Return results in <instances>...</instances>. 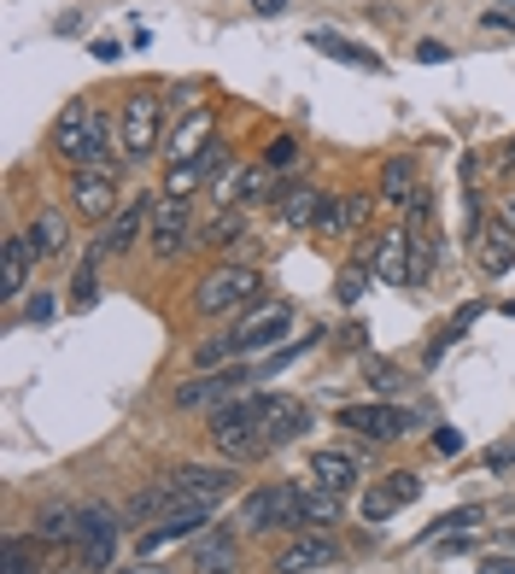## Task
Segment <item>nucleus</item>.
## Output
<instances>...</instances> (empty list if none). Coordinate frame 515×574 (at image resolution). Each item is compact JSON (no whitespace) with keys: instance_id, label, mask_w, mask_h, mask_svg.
<instances>
[{"instance_id":"obj_48","label":"nucleus","mask_w":515,"mask_h":574,"mask_svg":"<svg viewBox=\"0 0 515 574\" xmlns=\"http://www.w3.org/2000/svg\"><path fill=\"white\" fill-rule=\"evenodd\" d=\"M340 346L364 352V346H369V329H364V323H346V329H340Z\"/></svg>"},{"instance_id":"obj_9","label":"nucleus","mask_w":515,"mask_h":574,"mask_svg":"<svg viewBox=\"0 0 515 574\" xmlns=\"http://www.w3.org/2000/svg\"><path fill=\"white\" fill-rule=\"evenodd\" d=\"M187 234H194V211H187V199L182 194L152 199V229H147L152 252H159V259H176V252L187 246Z\"/></svg>"},{"instance_id":"obj_26","label":"nucleus","mask_w":515,"mask_h":574,"mask_svg":"<svg viewBox=\"0 0 515 574\" xmlns=\"http://www.w3.org/2000/svg\"><path fill=\"white\" fill-rule=\"evenodd\" d=\"M282 521V486H258V493L240 504V528L247 533H276Z\"/></svg>"},{"instance_id":"obj_1","label":"nucleus","mask_w":515,"mask_h":574,"mask_svg":"<svg viewBox=\"0 0 515 574\" xmlns=\"http://www.w3.org/2000/svg\"><path fill=\"white\" fill-rule=\"evenodd\" d=\"M211 446L222 451L229 463H247V458H264V393H240L229 404L211 411Z\"/></svg>"},{"instance_id":"obj_12","label":"nucleus","mask_w":515,"mask_h":574,"mask_svg":"<svg viewBox=\"0 0 515 574\" xmlns=\"http://www.w3.org/2000/svg\"><path fill=\"white\" fill-rule=\"evenodd\" d=\"M71 206L82 217H94V223H106L117 211V171H71Z\"/></svg>"},{"instance_id":"obj_55","label":"nucleus","mask_w":515,"mask_h":574,"mask_svg":"<svg viewBox=\"0 0 515 574\" xmlns=\"http://www.w3.org/2000/svg\"><path fill=\"white\" fill-rule=\"evenodd\" d=\"M504 217H510V223H515V194H510V211H504Z\"/></svg>"},{"instance_id":"obj_30","label":"nucleus","mask_w":515,"mask_h":574,"mask_svg":"<svg viewBox=\"0 0 515 574\" xmlns=\"http://www.w3.org/2000/svg\"><path fill=\"white\" fill-rule=\"evenodd\" d=\"M311 47H317V54H329V59H340V65H364V71H381V59H375L369 47L334 36V30H311Z\"/></svg>"},{"instance_id":"obj_5","label":"nucleus","mask_w":515,"mask_h":574,"mask_svg":"<svg viewBox=\"0 0 515 574\" xmlns=\"http://www.w3.org/2000/svg\"><path fill=\"white\" fill-rule=\"evenodd\" d=\"M117 533H124V516L106 510V504H89L77 521V563L100 574V569H112V556H117Z\"/></svg>"},{"instance_id":"obj_15","label":"nucleus","mask_w":515,"mask_h":574,"mask_svg":"<svg viewBox=\"0 0 515 574\" xmlns=\"http://www.w3.org/2000/svg\"><path fill=\"white\" fill-rule=\"evenodd\" d=\"M305 422H311V411L294 399V393H264V446H294L305 434Z\"/></svg>"},{"instance_id":"obj_47","label":"nucleus","mask_w":515,"mask_h":574,"mask_svg":"<svg viewBox=\"0 0 515 574\" xmlns=\"http://www.w3.org/2000/svg\"><path fill=\"white\" fill-rule=\"evenodd\" d=\"M59 306H54V299H47V294H36V299H30V306H24V317H30V323H47V317H54Z\"/></svg>"},{"instance_id":"obj_27","label":"nucleus","mask_w":515,"mask_h":574,"mask_svg":"<svg viewBox=\"0 0 515 574\" xmlns=\"http://www.w3.org/2000/svg\"><path fill=\"white\" fill-rule=\"evenodd\" d=\"M24 234H30V252H36V259H59L65 241H71V229H65V217H59V211H36Z\"/></svg>"},{"instance_id":"obj_14","label":"nucleus","mask_w":515,"mask_h":574,"mask_svg":"<svg viewBox=\"0 0 515 574\" xmlns=\"http://www.w3.org/2000/svg\"><path fill=\"white\" fill-rule=\"evenodd\" d=\"M474 264H480V276H510V264H515V223H510V217L480 223V234H474Z\"/></svg>"},{"instance_id":"obj_41","label":"nucleus","mask_w":515,"mask_h":574,"mask_svg":"<svg viewBox=\"0 0 515 574\" xmlns=\"http://www.w3.org/2000/svg\"><path fill=\"white\" fill-rule=\"evenodd\" d=\"M317 341H322V329H317V334H305V341H294V346H287V352H276V358H270V376H276V369H287V364L299 358V352H311Z\"/></svg>"},{"instance_id":"obj_31","label":"nucleus","mask_w":515,"mask_h":574,"mask_svg":"<svg viewBox=\"0 0 515 574\" xmlns=\"http://www.w3.org/2000/svg\"><path fill=\"white\" fill-rule=\"evenodd\" d=\"M369 282H381V276H375V264H369V246H364V252H357V259H352L346 269H340V282H334V299H340V306H357V299L369 294Z\"/></svg>"},{"instance_id":"obj_35","label":"nucleus","mask_w":515,"mask_h":574,"mask_svg":"<svg viewBox=\"0 0 515 574\" xmlns=\"http://www.w3.org/2000/svg\"><path fill=\"white\" fill-rule=\"evenodd\" d=\"M357 510H364V521H387L392 510H404V498H399V493H392V486L381 481V486H369V493L357 498Z\"/></svg>"},{"instance_id":"obj_16","label":"nucleus","mask_w":515,"mask_h":574,"mask_svg":"<svg viewBox=\"0 0 515 574\" xmlns=\"http://www.w3.org/2000/svg\"><path fill=\"white\" fill-rule=\"evenodd\" d=\"M211 129H217V117H211V106H194V112H182V124L170 129V164H187V159H199L205 147H211Z\"/></svg>"},{"instance_id":"obj_54","label":"nucleus","mask_w":515,"mask_h":574,"mask_svg":"<svg viewBox=\"0 0 515 574\" xmlns=\"http://www.w3.org/2000/svg\"><path fill=\"white\" fill-rule=\"evenodd\" d=\"M124 574H170V569H159V563L147 556V563H135V569H124Z\"/></svg>"},{"instance_id":"obj_33","label":"nucleus","mask_w":515,"mask_h":574,"mask_svg":"<svg viewBox=\"0 0 515 574\" xmlns=\"http://www.w3.org/2000/svg\"><path fill=\"white\" fill-rule=\"evenodd\" d=\"M240 234H247V217H240V211H217L211 223L199 229V246H234Z\"/></svg>"},{"instance_id":"obj_28","label":"nucleus","mask_w":515,"mask_h":574,"mask_svg":"<svg viewBox=\"0 0 515 574\" xmlns=\"http://www.w3.org/2000/svg\"><path fill=\"white\" fill-rule=\"evenodd\" d=\"M211 171H217V141L205 147L199 159H187V164H170V176H164V194H182V199H187V194H194V188H199V182L211 176Z\"/></svg>"},{"instance_id":"obj_25","label":"nucleus","mask_w":515,"mask_h":574,"mask_svg":"<svg viewBox=\"0 0 515 574\" xmlns=\"http://www.w3.org/2000/svg\"><path fill=\"white\" fill-rule=\"evenodd\" d=\"M340 516V493L329 486H299V533H329V521Z\"/></svg>"},{"instance_id":"obj_21","label":"nucleus","mask_w":515,"mask_h":574,"mask_svg":"<svg viewBox=\"0 0 515 574\" xmlns=\"http://www.w3.org/2000/svg\"><path fill=\"white\" fill-rule=\"evenodd\" d=\"M30 264H36V252H30V234H12L7 246H0V299H19L30 287Z\"/></svg>"},{"instance_id":"obj_10","label":"nucleus","mask_w":515,"mask_h":574,"mask_svg":"<svg viewBox=\"0 0 515 574\" xmlns=\"http://www.w3.org/2000/svg\"><path fill=\"white\" fill-rule=\"evenodd\" d=\"M211 510H217V504H187L182 498L164 521H152V528L141 533V551L152 556V551H164V546H182V539H199L205 521H211Z\"/></svg>"},{"instance_id":"obj_8","label":"nucleus","mask_w":515,"mask_h":574,"mask_svg":"<svg viewBox=\"0 0 515 574\" xmlns=\"http://www.w3.org/2000/svg\"><path fill=\"white\" fill-rule=\"evenodd\" d=\"M117 147L129 159L159 153V94H129L124 112H117Z\"/></svg>"},{"instance_id":"obj_34","label":"nucleus","mask_w":515,"mask_h":574,"mask_svg":"<svg viewBox=\"0 0 515 574\" xmlns=\"http://www.w3.org/2000/svg\"><path fill=\"white\" fill-rule=\"evenodd\" d=\"M317 234H322V241H340V234H352V223H346V194H322Z\"/></svg>"},{"instance_id":"obj_23","label":"nucleus","mask_w":515,"mask_h":574,"mask_svg":"<svg viewBox=\"0 0 515 574\" xmlns=\"http://www.w3.org/2000/svg\"><path fill=\"white\" fill-rule=\"evenodd\" d=\"M317 211H322V188H311V182H294L276 199V217L287 229H317Z\"/></svg>"},{"instance_id":"obj_53","label":"nucleus","mask_w":515,"mask_h":574,"mask_svg":"<svg viewBox=\"0 0 515 574\" xmlns=\"http://www.w3.org/2000/svg\"><path fill=\"white\" fill-rule=\"evenodd\" d=\"M497 164H504V171H515V141H504V147H497Z\"/></svg>"},{"instance_id":"obj_7","label":"nucleus","mask_w":515,"mask_h":574,"mask_svg":"<svg viewBox=\"0 0 515 574\" xmlns=\"http://www.w3.org/2000/svg\"><path fill=\"white\" fill-rule=\"evenodd\" d=\"M340 428H352L357 440H369V446H387V440H399V434H416V416L399 411V404H346Z\"/></svg>"},{"instance_id":"obj_20","label":"nucleus","mask_w":515,"mask_h":574,"mask_svg":"<svg viewBox=\"0 0 515 574\" xmlns=\"http://www.w3.org/2000/svg\"><path fill=\"white\" fill-rule=\"evenodd\" d=\"M89 117H94L89 100H71V106H65V112L54 117V153H59L65 164H77L82 141H89Z\"/></svg>"},{"instance_id":"obj_11","label":"nucleus","mask_w":515,"mask_h":574,"mask_svg":"<svg viewBox=\"0 0 515 574\" xmlns=\"http://www.w3.org/2000/svg\"><path fill=\"white\" fill-rule=\"evenodd\" d=\"M170 481L187 504H222L234 493V463H182Z\"/></svg>"},{"instance_id":"obj_19","label":"nucleus","mask_w":515,"mask_h":574,"mask_svg":"<svg viewBox=\"0 0 515 574\" xmlns=\"http://www.w3.org/2000/svg\"><path fill=\"white\" fill-rule=\"evenodd\" d=\"M369 264H375V276H381L387 287H410V234H381V241L369 246Z\"/></svg>"},{"instance_id":"obj_56","label":"nucleus","mask_w":515,"mask_h":574,"mask_svg":"<svg viewBox=\"0 0 515 574\" xmlns=\"http://www.w3.org/2000/svg\"><path fill=\"white\" fill-rule=\"evenodd\" d=\"M497 7H510V12H515V0H497Z\"/></svg>"},{"instance_id":"obj_52","label":"nucleus","mask_w":515,"mask_h":574,"mask_svg":"<svg viewBox=\"0 0 515 574\" xmlns=\"http://www.w3.org/2000/svg\"><path fill=\"white\" fill-rule=\"evenodd\" d=\"M252 12H264V19H276V12H287V0H252Z\"/></svg>"},{"instance_id":"obj_24","label":"nucleus","mask_w":515,"mask_h":574,"mask_svg":"<svg viewBox=\"0 0 515 574\" xmlns=\"http://www.w3.org/2000/svg\"><path fill=\"white\" fill-rule=\"evenodd\" d=\"M77 521H82V510H71V504H47L30 533H36V546H42V551H54V546H77Z\"/></svg>"},{"instance_id":"obj_46","label":"nucleus","mask_w":515,"mask_h":574,"mask_svg":"<svg viewBox=\"0 0 515 574\" xmlns=\"http://www.w3.org/2000/svg\"><path fill=\"white\" fill-rule=\"evenodd\" d=\"M416 59L422 65H445V59H451V47H445V42H416Z\"/></svg>"},{"instance_id":"obj_2","label":"nucleus","mask_w":515,"mask_h":574,"mask_svg":"<svg viewBox=\"0 0 515 574\" xmlns=\"http://www.w3.org/2000/svg\"><path fill=\"white\" fill-rule=\"evenodd\" d=\"M258 287H264V276H258L252 264H217L211 276L194 287V311H199V317L252 311V306H258Z\"/></svg>"},{"instance_id":"obj_32","label":"nucleus","mask_w":515,"mask_h":574,"mask_svg":"<svg viewBox=\"0 0 515 574\" xmlns=\"http://www.w3.org/2000/svg\"><path fill=\"white\" fill-rule=\"evenodd\" d=\"M480 521H487V510H480V504H469V510H451V516H439L434 528H422L416 539L422 546H439V539H457V533H474Z\"/></svg>"},{"instance_id":"obj_29","label":"nucleus","mask_w":515,"mask_h":574,"mask_svg":"<svg viewBox=\"0 0 515 574\" xmlns=\"http://www.w3.org/2000/svg\"><path fill=\"white\" fill-rule=\"evenodd\" d=\"M381 199L387 206H410V199H416V159H387L381 164Z\"/></svg>"},{"instance_id":"obj_3","label":"nucleus","mask_w":515,"mask_h":574,"mask_svg":"<svg viewBox=\"0 0 515 574\" xmlns=\"http://www.w3.org/2000/svg\"><path fill=\"white\" fill-rule=\"evenodd\" d=\"M147 229H152V199L135 194V199H124V206L106 217V223H100V234H94V246H89V259H82V264L100 269V259H117V252H129Z\"/></svg>"},{"instance_id":"obj_42","label":"nucleus","mask_w":515,"mask_h":574,"mask_svg":"<svg viewBox=\"0 0 515 574\" xmlns=\"http://www.w3.org/2000/svg\"><path fill=\"white\" fill-rule=\"evenodd\" d=\"M346 223H352V234L369 223V194H346Z\"/></svg>"},{"instance_id":"obj_18","label":"nucleus","mask_w":515,"mask_h":574,"mask_svg":"<svg viewBox=\"0 0 515 574\" xmlns=\"http://www.w3.org/2000/svg\"><path fill=\"white\" fill-rule=\"evenodd\" d=\"M176 504H182V493H176V481H159V486H147V493H135L129 504H124V528H152V521H164L170 510H176Z\"/></svg>"},{"instance_id":"obj_17","label":"nucleus","mask_w":515,"mask_h":574,"mask_svg":"<svg viewBox=\"0 0 515 574\" xmlns=\"http://www.w3.org/2000/svg\"><path fill=\"white\" fill-rule=\"evenodd\" d=\"M334 563H340L334 539L329 533H305V539H294V546L276 556V574H322V569H334Z\"/></svg>"},{"instance_id":"obj_36","label":"nucleus","mask_w":515,"mask_h":574,"mask_svg":"<svg viewBox=\"0 0 515 574\" xmlns=\"http://www.w3.org/2000/svg\"><path fill=\"white\" fill-rule=\"evenodd\" d=\"M270 188H276V171H270V164H247V171H240V194L234 199H276Z\"/></svg>"},{"instance_id":"obj_50","label":"nucleus","mask_w":515,"mask_h":574,"mask_svg":"<svg viewBox=\"0 0 515 574\" xmlns=\"http://www.w3.org/2000/svg\"><path fill=\"white\" fill-rule=\"evenodd\" d=\"M480 24H487V30H510V24H515V12H487Z\"/></svg>"},{"instance_id":"obj_45","label":"nucleus","mask_w":515,"mask_h":574,"mask_svg":"<svg viewBox=\"0 0 515 574\" xmlns=\"http://www.w3.org/2000/svg\"><path fill=\"white\" fill-rule=\"evenodd\" d=\"M434 451H439V458H457V451H462V434H457V428H439V434H434Z\"/></svg>"},{"instance_id":"obj_13","label":"nucleus","mask_w":515,"mask_h":574,"mask_svg":"<svg viewBox=\"0 0 515 574\" xmlns=\"http://www.w3.org/2000/svg\"><path fill=\"white\" fill-rule=\"evenodd\" d=\"M187 569L194 574H234L240 569V546L229 528H205L199 539H187Z\"/></svg>"},{"instance_id":"obj_44","label":"nucleus","mask_w":515,"mask_h":574,"mask_svg":"<svg viewBox=\"0 0 515 574\" xmlns=\"http://www.w3.org/2000/svg\"><path fill=\"white\" fill-rule=\"evenodd\" d=\"M487 469H515V446H510V440L487 446Z\"/></svg>"},{"instance_id":"obj_38","label":"nucleus","mask_w":515,"mask_h":574,"mask_svg":"<svg viewBox=\"0 0 515 574\" xmlns=\"http://www.w3.org/2000/svg\"><path fill=\"white\" fill-rule=\"evenodd\" d=\"M30 546H36V533H30V539H7V574H36Z\"/></svg>"},{"instance_id":"obj_6","label":"nucleus","mask_w":515,"mask_h":574,"mask_svg":"<svg viewBox=\"0 0 515 574\" xmlns=\"http://www.w3.org/2000/svg\"><path fill=\"white\" fill-rule=\"evenodd\" d=\"M247 381H252V369H247V364L205 369V376H194V381H182V387H176V404H182V411H217V404H229V399L247 393Z\"/></svg>"},{"instance_id":"obj_37","label":"nucleus","mask_w":515,"mask_h":574,"mask_svg":"<svg viewBox=\"0 0 515 574\" xmlns=\"http://www.w3.org/2000/svg\"><path fill=\"white\" fill-rule=\"evenodd\" d=\"M100 299V282H94V264H77V282H71V306L77 311H89Z\"/></svg>"},{"instance_id":"obj_49","label":"nucleus","mask_w":515,"mask_h":574,"mask_svg":"<svg viewBox=\"0 0 515 574\" xmlns=\"http://www.w3.org/2000/svg\"><path fill=\"white\" fill-rule=\"evenodd\" d=\"M480 574H515V563H510V556H487V563H480Z\"/></svg>"},{"instance_id":"obj_4","label":"nucleus","mask_w":515,"mask_h":574,"mask_svg":"<svg viewBox=\"0 0 515 574\" xmlns=\"http://www.w3.org/2000/svg\"><path fill=\"white\" fill-rule=\"evenodd\" d=\"M287 329H294V306H287V299H258V306L234 323V334H229L234 358H247V352H270Z\"/></svg>"},{"instance_id":"obj_43","label":"nucleus","mask_w":515,"mask_h":574,"mask_svg":"<svg viewBox=\"0 0 515 574\" xmlns=\"http://www.w3.org/2000/svg\"><path fill=\"white\" fill-rule=\"evenodd\" d=\"M369 376H375V387H381V393H392V387L404 381L399 369H392V364H381V358H369Z\"/></svg>"},{"instance_id":"obj_39","label":"nucleus","mask_w":515,"mask_h":574,"mask_svg":"<svg viewBox=\"0 0 515 574\" xmlns=\"http://www.w3.org/2000/svg\"><path fill=\"white\" fill-rule=\"evenodd\" d=\"M294 159H299V141H294V135H276V141L264 147V164H270V171H287Z\"/></svg>"},{"instance_id":"obj_51","label":"nucleus","mask_w":515,"mask_h":574,"mask_svg":"<svg viewBox=\"0 0 515 574\" xmlns=\"http://www.w3.org/2000/svg\"><path fill=\"white\" fill-rule=\"evenodd\" d=\"M89 54H94L100 65H112V59H117V42H94V47H89Z\"/></svg>"},{"instance_id":"obj_22","label":"nucleus","mask_w":515,"mask_h":574,"mask_svg":"<svg viewBox=\"0 0 515 574\" xmlns=\"http://www.w3.org/2000/svg\"><path fill=\"white\" fill-rule=\"evenodd\" d=\"M311 475H317V486H329V493L346 498L352 486H357V475H364V463H357L352 451H317V458H311Z\"/></svg>"},{"instance_id":"obj_40","label":"nucleus","mask_w":515,"mask_h":574,"mask_svg":"<svg viewBox=\"0 0 515 574\" xmlns=\"http://www.w3.org/2000/svg\"><path fill=\"white\" fill-rule=\"evenodd\" d=\"M387 486H392V493H399V498L410 504V498L422 493V475H416V469H392V475H387Z\"/></svg>"}]
</instances>
